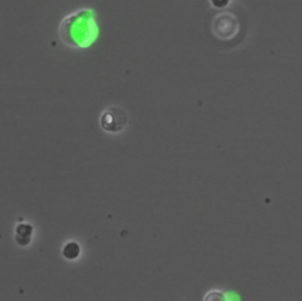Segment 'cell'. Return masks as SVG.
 Segmentation results:
<instances>
[{"label":"cell","mask_w":302,"mask_h":301,"mask_svg":"<svg viewBox=\"0 0 302 301\" xmlns=\"http://www.w3.org/2000/svg\"><path fill=\"white\" fill-rule=\"evenodd\" d=\"M210 1L215 7H226L229 4V0H210Z\"/></svg>","instance_id":"277c9868"},{"label":"cell","mask_w":302,"mask_h":301,"mask_svg":"<svg viewBox=\"0 0 302 301\" xmlns=\"http://www.w3.org/2000/svg\"><path fill=\"white\" fill-rule=\"evenodd\" d=\"M127 124L126 113L118 107H111L101 117V126L108 132H120Z\"/></svg>","instance_id":"6da1fadb"},{"label":"cell","mask_w":302,"mask_h":301,"mask_svg":"<svg viewBox=\"0 0 302 301\" xmlns=\"http://www.w3.org/2000/svg\"><path fill=\"white\" fill-rule=\"evenodd\" d=\"M32 233V226L25 225V223H21V225L17 226V229H15V242L21 247L27 246L31 242Z\"/></svg>","instance_id":"7a4b0ae2"},{"label":"cell","mask_w":302,"mask_h":301,"mask_svg":"<svg viewBox=\"0 0 302 301\" xmlns=\"http://www.w3.org/2000/svg\"><path fill=\"white\" fill-rule=\"evenodd\" d=\"M80 248L79 244L76 242H68L63 249V256L67 260H74L79 256Z\"/></svg>","instance_id":"3957f363"}]
</instances>
